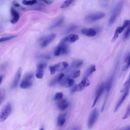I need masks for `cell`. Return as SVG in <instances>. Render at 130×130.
<instances>
[{"mask_svg": "<svg viewBox=\"0 0 130 130\" xmlns=\"http://www.w3.org/2000/svg\"><path fill=\"white\" fill-rule=\"evenodd\" d=\"M125 62L126 63L123 68V71H126L130 67V53L126 57L125 59Z\"/></svg>", "mask_w": 130, "mask_h": 130, "instance_id": "25", "label": "cell"}, {"mask_svg": "<svg viewBox=\"0 0 130 130\" xmlns=\"http://www.w3.org/2000/svg\"><path fill=\"white\" fill-rule=\"evenodd\" d=\"M105 89V84L104 83H102L98 88L96 92H95V98L92 105V107H93L94 106H95V105L96 104L99 99H100V98L101 97V96L102 95L104 90Z\"/></svg>", "mask_w": 130, "mask_h": 130, "instance_id": "10", "label": "cell"}, {"mask_svg": "<svg viewBox=\"0 0 130 130\" xmlns=\"http://www.w3.org/2000/svg\"><path fill=\"white\" fill-rule=\"evenodd\" d=\"M55 37V34H51L47 36V37L44 38L40 43V46L43 48L47 47L49 44H50L53 41Z\"/></svg>", "mask_w": 130, "mask_h": 130, "instance_id": "12", "label": "cell"}, {"mask_svg": "<svg viewBox=\"0 0 130 130\" xmlns=\"http://www.w3.org/2000/svg\"><path fill=\"white\" fill-rule=\"evenodd\" d=\"M99 116V112L96 109H93L91 112L90 113L88 120V124L87 126L88 128L91 129L93 126L94 123H95Z\"/></svg>", "mask_w": 130, "mask_h": 130, "instance_id": "7", "label": "cell"}, {"mask_svg": "<svg viewBox=\"0 0 130 130\" xmlns=\"http://www.w3.org/2000/svg\"><path fill=\"white\" fill-rule=\"evenodd\" d=\"M130 115V105L128 106L126 111L125 112V113L124 114V115L123 116V117H122L123 119H125L126 118H127Z\"/></svg>", "mask_w": 130, "mask_h": 130, "instance_id": "34", "label": "cell"}, {"mask_svg": "<svg viewBox=\"0 0 130 130\" xmlns=\"http://www.w3.org/2000/svg\"><path fill=\"white\" fill-rule=\"evenodd\" d=\"M82 34L89 37H93L96 35V30L93 28H85L81 29Z\"/></svg>", "mask_w": 130, "mask_h": 130, "instance_id": "16", "label": "cell"}, {"mask_svg": "<svg viewBox=\"0 0 130 130\" xmlns=\"http://www.w3.org/2000/svg\"><path fill=\"white\" fill-rule=\"evenodd\" d=\"M76 26L75 25H72L70 27H69V28H67V29L66 30V33L68 34V33H70L71 32H72L74 30H75L76 29Z\"/></svg>", "mask_w": 130, "mask_h": 130, "instance_id": "36", "label": "cell"}, {"mask_svg": "<svg viewBox=\"0 0 130 130\" xmlns=\"http://www.w3.org/2000/svg\"><path fill=\"white\" fill-rule=\"evenodd\" d=\"M80 83L84 87H86L90 85V81L87 77H86L84 76V77L82 79L81 81L80 82Z\"/></svg>", "mask_w": 130, "mask_h": 130, "instance_id": "26", "label": "cell"}, {"mask_svg": "<svg viewBox=\"0 0 130 130\" xmlns=\"http://www.w3.org/2000/svg\"><path fill=\"white\" fill-rule=\"evenodd\" d=\"M95 70H96V67L95 65L93 64L90 66L86 71L85 73V77L88 78V77H89L90 75H91L92 73L95 72Z\"/></svg>", "mask_w": 130, "mask_h": 130, "instance_id": "23", "label": "cell"}, {"mask_svg": "<svg viewBox=\"0 0 130 130\" xmlns=\"http://www.w3.org/2000/svg\"><path fill=\"white\" fill-rule=\"evenodd\" d=\"M63 97V93L61 92H58L55 93L53 99L55 101H60Z\"/></svg>", "mask_w": 130, "mask_h": 130, "instance_id": "31", "label": "cell"}, {"mask_svg": "<svg viewBox=\"0 0 130 130\" xmlns=\"http://www.w3.org/2000/svg\"><path fill=\"white\" fill-rule=\"evenodd\" d=\"M129 86H130V74L128 76V78H127V79L126 80L125 82L124 83V84L123 85V87L121 90V92H123L125 88H126L127 87H129Z\"/></svg>", "mask_w": 130, "mask_h": 130, "instance_id": "30", "label": "cell"}, {"mask_svg": "<svg viewBox=\"0 0 130 130\" xmlns=\"http://www.w3.org/2000/svg\"><path fill=\"white\" fill-rule=\"evenodd\" d=\"M74 2L73 1H71V0H69V1H64L62 5L60 6L61 8H68L69 6H70Z\"/></svg>", "mask_w": 130, "mask_h": 130, "instance_id": "29", "label": "cell"}, {"mask_svg": "<svg viewBox=\"0 0 130 130\" xmlns=\"http://www.w3.org/2000/svg\"><path fill=\"white\" fill-rule=\"evenodd\" d=\"M126 30L123 35V39H127L130 36V23L126 27Z\"/></svg>", "mask_w": 130, "mask_h": 130, "instance_id": "33", "label": "cell"}, {"mask_svg": "<svg viewBox=\"0 0 130 130\" xmlns=\"http://www.w3.org/2000/svg\"><path fill=\"white\" fill-rule=\"evenodd\" d=\"M64 75L63 73H60L59 75H58L57 76H56L55 78H54L49 83V86H53L56 84L58 83H59L60 81L62 80V79L64 77Z\"/></svg>", "mask_w": 130, "mask_h": 130, "instance_id": "20", "label": "cell"}, {"mask_svg": "<svg viewBox=\"0 0 130 130\" xmlns=\"http://www.w3.org/2000/svg\"><path fill=\"white\" fill-rule=\"evenodd\" d=\"M63 21H64V18L63 17L60 18L56 21H55V22H54L53 24H52L50 26V27H49V29L50 30H52V29L57 27L58 26L61 25L62 24V23L63 22Z\"/></svg>", "mask_w": 130, "mask_h": 130, "instance_id": "22", "label": "cell"}, {"mask_svg": "<svg viewBox=\"0 0 130 130\" xmlns=\"http://www.w3.org/2000/svg\"><path fill=\"white\" fill-rule=\"evenodd\" d=\"M5 99V91L3 89H0V105Z\"/></svg>", "mask_w": 130, "mask_h": 130, "instance_id": "35", "label": "cell"}, {"mask_svg": "<svg viewBox=\"0 0 130 130\" xmlns=\"http://www.w3.org/2000/svg\"><path fill=\"white\" fill-rule=\"evenodd\" d=\"M57 107L60 111H64L67 109L69 106V103L66 99H63L59 101L57 104Z\"/></svg>", "mask_w": 130, "mask_h": 130, "instance_id": "18", "label": "cell"}, {"mask_svg": "<svg viewBox=\"0 0 130 130\" xmlns=\"http://www.w3.org/2000/svg\"><path fill=\"white\" fill-rule=\"evenodd\" d=\"M73 130H79V128L78 127L75 126V127H74L73 128Z\"/></svg>", "mask_w": 130, "mask_h": 130, "instance_id": "39", "label": "cell"}, {"mask_svg": "<svg viewBox=\"0 0 130 130\" xmlns=\"http://www.w3.org/2000/svg\"><path fill=\"white\" fill-rule=\"evenodd\" d=\"M83 61L82 60H80V59L76 60L72 63L70 69H71H71H76L77 68H78L83 63Z\"/></svg>", "mask_w": 130, "mask_h": 130, "instance_id": "24", "label": "cell"}, {"mask_svg": "<svg viewBox=\"0 0 130 130\" xmlns=\"http://www.w3.org/2000/svg\"><path fill=\"white\" fill-rule=\"evenodd\" d=\"M105 16V13L103 12H97L87 15L85 18V21L87 22H94L101 19Z\"/></svg>", "mask_w": 130, "mask_h": 130, "instance_id": "6", "label": "cell"}, {"mask_svg": "<svg viewBox=\"0 0 130 130\" xmlns=\"http://www.w3.org/2000/svg\"><path fill=\"white\" fill-rule=\"evenodd\" d=\"M79 39V36L76 34H71L64 38L61 41V42L66 43H73L76 42Z\"/></svg>", "mask_w": 130, "mask_h": 130, "instance_id": "15", "label": "cell"}, {"mask_svg": "<svg viewBox=\"0 0 130 130\" xmlns=\"http://www.w3.org/2000/svg\"><path fill=\"white\" fill-rule=\"evenodd\" d=\"M44 3H45L46 4H51L53 2L52 1H44Z\"/></svg>", "mask_w": 130, "mask_h": 130, "instance_id": "37", "label": "cell"}, {"mask_svg": "<svg viewBox=\"0 0 130 130\" xmlns=\"http://www.w3.org/2000/svg\"><path fill=\"white\" fill-rule=\"evenodd\" d=\"M39 130H44V128L42 127V128H40Z\"/></svg>", "mask_w": 130, "mask_h": 130, "instance_id": "41", "label": "cell"}, {"mask_svg": "<svg viewBox=\"0 0 130 130\" xmlns=\"http://www.w3.org/2000/svg\"><path fill=\"white\" fill-rule=\"evenodd\" d=\"M80 75V71L79 70H76L73 71L71 74L69 75V77L71 78V79H74V78H76L78 77Z\"/></svg>", "mask_w": 130, "mask_h": 130, "instance_id": "27", "label": "cell"}, {"mask_svg": "<svg viewBox=\"0 0 130 130\" xmlns=\"http://www.w3.org/2000/svg\"><path fill=\"white\" fill-rule=\"evenodd\" d=\"M129 23H130V20H125L123 22V23L122 25V26H119L116 29V30H115L114 34V36L111 40L112 42H114L115 41H116V40L117 39L119 35L120 34H121L125 28L127 27V26L128 25Z\"/></svg>", "mask_w": 130, "mask_h": 130, "instance_id": "8", "label": "cell"}, {"mask_svg": "<svg viewBox=\"0 0 130 130\" xmlns=\"http://www.w3.org/2000/svg\"><path fill=\"white\" fill-rule=\"evenodd\" d=\"M69 51L68 46L66 43L60 42V44L55 48L54 55L55 56H60L67 54Z\"/></svg>", "mask_w": 130, "mask_h": 130, "instance_id": "4", "label": "cell"}, {"mask_svg": "<svg viewBox=\"0 0 130 130\" xmlns=\"http://www.w3.org/2000/svg\"><path fill=\"white\" fill-rule=\"evenodd\" d=\"M121 130H130V125L127 126V127H125L124 128L122 129Z\"/></svg>", "mask_w": 130, "mask_h": 130, "instance_id": "38", "label": "cell"}, {"mask_svg": "<svg viewBox=\"0 0 130 130\" xmlns=\"http://www.w3.org/2000/svg\"><path fill=\"white\" fill-rule=\"evenodd\" d=\"M3 76H0V84H1V83L2 82V81H3Z\"/></svg>", "mask_w": 130, "mask_h": 130, "instance_id": "40", "label": "cell"}, {"mask_svg": "<svg viewBox=\"0 0 130 130\" xmlns=\"http://www.w3.org/2000/svg\"><path fill=\"white\" fill-rule=\"evenodd\" d=\"M34 75L31 73L27 74L20 83V86L22 89H28L30 88L33 84L32 79Z\"/></svg>", "mask_w": 130, "mask_h": 130, "instance_id": "3", "label": "cell"}, {"mask_svg": "<svg viewBox=\"0 0 130 130\" xmlns=\"http://www.w3.org/2000/svg\"><path fill=\"white\" fill-rule=\"evenodd\" d=\"M37 3V2L36 1H35V0H32V1L24 0L22 2V4H23L24 5H26V6H31V5H33Z\"/></svg>", "mask_w": 130, "mask_h": 130, "instance_id": "32", "label": "cell"}, {"mask_svg": "<svg viewBox=\"0 0 130 130\" xmlns=\"http://www.w3.org/2000/svg\"><path fill=\"white\" fill-rule=\"evenodd\" d=\"M123 2L120 1L118 4H117V5L113 8L108 21L109 25L113 24L115 21L117 17L120 14L123 8Z\"/></svg>", "mask_w": 130, "mask_h": 130, "instance_id": "1", "label": "cell"}, {"mask_svg": "<svg viewBox=\"0 0 130 130\" xmlns=\"http://www.w3.org/2000/svg\"><path fill=\"white\" fill-rule=\"evenodd\" d=\"M16 37V36H6V37H3L0 38V43L9 41L14 38Z\"/></svg>", "mask_w": 130, "mask_h": 130, "instance_id": "28", "label": "cell"}, {"mask_svg": "<svg viewBox=\"0 0 130 130\" xmlns=\"http://www.w3.org/2000/svg\"><path fill=\"white\" fill-rule=\"evenodd\" d=\"M69 66L68 63L66 61H62L49 67L50 74L53 75L56 72L61 71L66 69Z\"/></svg>", "mask_w": 130, "mask_h": 130, "instance_id": "5", "label": "cell"}, {"mask_svg": "<svg viewBox=\"0 0 130 130\" xmlns=\"http://www.w3.org/2000/svg\"><path fill=\"white\" fill-rule=\"evenodd\" d=\"M46 67V63L44 62H39L37 67L36 76L38 79H42L44 76V69Z\"/></svg>", "mask_w": 130, "mask_h": 130, "instance_id": "9", "label": "cell"}, {"mask_svg": "<svg viewBox=\"0 0 130 130\" xmlns=\"http://www.w3.org/2000/svg\"><path fill=\"white\" fill-rule=\"evenodd\" d=\"M61 86L65 87H70L73 86L75 84V80L73 79L69 78V77H64L59 82Z\"/></svg>", "mask_w": 130, "mask_h": 130, "instance_id": "14", "label": "cell"}, {"mask_svg": "<svg viewBox=\"0 0 130 130\" xmlns=\"http://www.w3.org/2000/svg\"><path fill=\"white\" fill-rule=\"evenodd\" d=\"M129 88H130V86L127 87L126 88H125L124 89V90L123 91V93L122 95H121V98H120V99L118 100L117 104L115 106V109H114V112H116L118 109L120 108V107L121 106V105H122V104L123 103V102L124 101V100H125L126 96H127L128 93H129Z\"/></svg>", "mask_w": 130, "mask_h": 130, "instance_id": "11", "label": "cell"}, {"mask_svg": "<svg viewBox=\"0 0 130 130\" xmlns=\"http://www.w3.org/2000/svg\"><path fill=\"white\" fill-rule=\"evenodd\" d=\"M85 87L80 83H78L74 84L72 88L71 89V92H75L76 91H82L84 90Z\"/></svg>", "mask_w": 130, "mask_h": 130, "instance_id": "21", "label": "cell"}, {"mask_svg": "<svg viewBox=\"0 0 130 130\" xmlns=\"http://www.w3.org/2000/svg\"><path fill=\"white\" fill-rule=\"evenodd\" d=\"M11 14L12 15L11 23L12 24L16 23L19 19V14L14 7H12L11 8Z\"/></svg>", "mask_w": 130, "mask_h": 130, "instance_id": "17", "label": "cell"}, {"mask_svg": "<svg viewBox=\"0 0 130 130\" xmlns=\"http://www.w3.org/2000/svg\"><path fill=\"white\" fill-rule=\"evenodd\" d=\"M22 68L20 67L18 69V70L16 72L15 76H14V80H13V82H12V85H11V88H12L13 89V88H15L17 87V86H18V85L19 83L20 80V78H21V74H22Z\"/></svg>", "mask_w": 130, "mask_h": 130, "instance_id": "13", "label": "cell"}, {"mask_svg": "<svg viewBox=\"0 0 130 130\" xmlns=\"http://www.w3.org/2000/svg\"><path fill=\"white\" fill-rule=\"evenodd\" d=\"M66 121V114L62 113L58 115L57 119V125L59 127L62 126Z\"/></svg>", "mask_w": 130, "mask_h": 130, "instance_id": "19", "label": "cell"}, {"mask_svg": "<svg viewBox=\"0 0 130 130\" xmlns=\"http://www.w3.org/2000/svg\"><path fill=\"white\" fill-rule=\"evenodd\" d=\"M11 111V105L8 103L2 108L0 112V122H3L6 120L10 115Z\"/></svg>", "mask_w": 130, "mask_h": 130, "instance_id": "2", "label": "cell"}]
</instances>
